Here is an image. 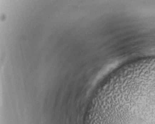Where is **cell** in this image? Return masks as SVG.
<instances>
[{
    "instance_id": "1",
    "label": "cell",
    "mask_w": 155,
    "mask_h": 124,
    "mask_svg": "<svg viewBox=\"0 0 155 124\" xmlns=\"http://www.w3.org/2000/svg\"><path fill=\"white\" fill-rule=\"evenodd\" d=\"M104 124H155V72L130 78L110 91Z\"/></svg>"
}]
</instances>
